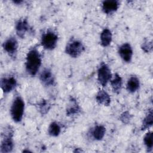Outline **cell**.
<instances>
[{
  "label": "cell",
  "instance_id": "obj_6",
  "mask_svg": "<svg viewBox=\"0 0 153 153\" xmlns=\"http://www.w3.org/2000/svg\"><path fill=\"white\" fill-rule=\"evenodd\" d=\"M112 78L111 71L108 65L102 62L97 69V80L102 87H105Z\"/></svg>",
  "mask_w": 153,
  "mask_h": 153
},
{
  "label": "cell",
  "instance_id": "obj_5",
  "mask_svg": "<svg viewBox=\"0 0 153 153\" xmlns=\"http://www.w3.org/2000/svg\"><path fill=\"white\" fill-rule=\"evenodd\" d=\"M58 35L54 30L48 29L44 32L41 38V44L44 49L47 50H54L57 44Z\"/></svg>",
  "mask_w": 153,
  "mask_h": 153
},
{
  "label": "cell",
  "instance_id": "obj_22",
  "mask_svg": "<svg viewBox=\"0 0 153 153\" xmlns=\"http://www.w3.org/2000/svg\"><path fill=\"white\" fill-rule=\"evenodd\" d=\"M38 109L42 115H45L48 113L51 108V104L47 100H42L38 103Z\"/></svg>",
  "mask_w": 153,
  "mask_h": 153
},
{
  "label": "cell",
  "instance_id": "obj_15",
  "mask_svg": "<svg viewBox=\"0 0 153 153\" xmlns=\"http://www.w3.org/2000/svg\"><path fill=\"white\" fill-rule=\"evenodd\" d=\"M112 39V33L110 29L108 28H105L102 30L100 35V44L103 47H108Z\"/></svg>",
  "mask_w": 153,
  "mask_h": 153
},
{
  "label": "cell",
  "instance_id": "obj_17",
  "mask_svg": "<svg viewBox=\"0 0 153 153\" xmlns=\"http://www.w3.org/2000/svg\"><path fill=\"white\" fill-rule=\"evenodd\" d=\"M92 137L96 140H101L106 133V128L101 124L96 125L91 131Z\"/></svg>",
  "mask_w": 153,
  "mask_h": 153
},
{
  "label": "cell",
  "instance_id": "obj_25",
  "mask_svg": "<svg viewBox=\"0 0 153 153\" xmlns=\"http://www.w3.org/2000/svg\"><path fill=\"white\" fill-rule=\"evenodd\" d=\"M13 2L15 4H17V5H20L23 2V1H21V0H16V1H13Z\"/></svg>",
  "mask_w": 153,
  "mask_h": 153
},
{
  "label": "cell",
  "instance_id": "obj_2",
  "mask_svg": "<svg viewBox=\"0 0 153 153\" xmlns=\"http://www.w3.org/2000/svg\"><path fill=\"white\" fill-rule=\"evenodd\" d=\"M25 102L22 97L18 95L13 100L10 107V115L12 120L17 123H20L23 119L25 111Z\"/></svg>",
  "mask_w": 153,
  "mask_h": 153
},
{
  "label": "cell",
  "instance_id": "obj_13",
  "mask_svg": "<svg viewBox=\"0 0 153 153\" xmlns=\"http://www.w3.org/2000/svg\"><path fill=\"white\" fill-rule=\"evenodd\" d=\"M119 7L120 2L117 0H106L102 3V10L106 14H111L116 12Z\"/></svg>",
  "mask_w": 153,
  "mask_h": 153
},
{
  "label": "cell",
  "instance_id": "obj_23",
  "mask_svg": "<svg viewBox=\"0 0 153 153\" xmlns=\"http://www.w3.org/2000/svg\"><path fill=\"white\" fill-rule=\"evenodd\" d=\"M152 41H150L148 39H145L141 44L142 50L146 53H151L152 50Z\"/></svg>",
  "mask_w": 153,
  "mask_h": 153
},
{
  "label": "cell",
  "instance_id": "obj_3",
  "mask_svg": "<svg viewBox=\"0 0 153 153\" xmlns=\"http://www.w3.org/2000/svg\"><path fill=\"white\" fill-rule=\"evenodd\" d=\"M85 47L83 43L79 39L71 38L66 43L65 53L72 58H77L84 51Z\"/></svg>",
  "mask_w": 153,
  "mask_h": 153
},
{
  "label": "cell",
  "instance_id": "obj_14",
  "mask_svg": "<svg viewBox=\"0 0 153 153\" xmlns=\"http://www.w3.org/2000/svg\"><path fill=\"white\" fill-rule=\"evenodd\" d=\"M96 100L99 105L108 106L111 103V99L108 92L104 90H100L96 95Z\"/></svg>",
  "mask_w": 153,
  "mask_h": 153
},
{
  "label": "cell",
  "instance_id": "obj_4",
  "mask_svg": "<svg viewBox=\"0 0 153 153\" xmlns=\"http://www.w3.org/2000/svg\"><path fill=\"white\" fill-rule=\"evenodd\" d=\"M13 130L10 126L7 127L2 134L0 146L1 153H8L13 151L14 148Z\"/></svg>",
  "mask_w": 153,
  "mask_h": 153
},
{
  "label": "cell",
  "instance_id": "obj_12",
  "mask_svg": "<svg viewBox=\"0 0 153 153\" xmlns=\"http://www.w3.org/2000/svg\"><path fill=\"white\" fill-rule=\"evenodd\" d=\"M81 112V107L77 100L71 97L66 107V115L68 117H72L79 114Z\"/></svg>",
  "mask_w": 153,
  "mask_h": 153
},
{
  "label": "cell",
  "instance_id": "obj_7",
  "mask_svg": "<svg viewBox=\"0 0 153 153\" xmlns=\"http://www.w3.org/2000/svg\"><path fill=\"white\" fill-rule=\"evenodd\" d=\"M4 51L11 57L15 58L17 54L19 44L17 39L13 36H10L4 41L2 44Z\"/></svg>",
  "mask_w": 153,
  "mask_h": 153
},
{
  "label": "cell",
  "instance_id": "obj_11",
  "mask_svg": "<svg viewBox=\"0 0 153 153\" xmlns=\"http://www.w3.org/2000/svg\"><path fill=\"white\" fill-rule=\"evenodd\" d=\"M16 33L17 36L21 38H24L26 33L30 30L27 19L26 18H22L19 19L15 25Z\"/></svg>",
  "mask_w": 153,
  "mask_h": 153
},
{
  "label": "cell",
  "instance_id": "obj_16",
  "mask_svg": "<svg viewBox=\"0 0 153 153\" xmlns=\"http://www.w3.org/2000/svg\"><path fill=\"white\" fill-rule=\"evenodd\" d=\"M110 84L112 91L115 93L119 94L121 92L122 88V78L118 74L115 73L114 77L110 80Z\"/></svg>",
  "mask_w": 153,
  "mask_h": 153
},
{
  "label": "cell",
  "instance_id": "obj_1",
  "mask_svg": "<svg viewBox=\"0 0 153 153\" xmlns=\"http://www.w3.org/2000/svg\"><path fill=\"white\" fill-rule=\"evenodd\" d=\"M42 64V57L36 47H33L27 53L25 61V69L30 76H35L38 73Z\"/></svg>",
  "mask_w": 153,
  "mask_h": 153
},
{
  "label": "cell",
  "instance_id": "obj_10",
  "mask_svg": "<svg viewBox=\"0 0 153 153\" xmlns=\"http://www.w3.org/2000/svg\"><path fill=\"white\" fill-rule=\"evenodd\" d=\"M1 88L5 93H8L14 90L17 85V81L13 76H5L1 79Z\"/></svg>",
  "mask_w": 153,
  "mask_h": 153
},
{
  "label": "cell",
  "instance_id": "obj_19",
  "mask_svg": "<svg viewBox=\"0 0 153 153\" xmlns=\"http://www.w3.org/2000/svg\"><path fill=\"white\" fill-rule=\"evenodd\" d=\"M152 124H153V111H152V109L151 108L148 110L146 115L143 119L142 126H141V130H145L149 129L152 126Z\"/></svg>",
  "mask_w": 153,
  "mask_h": 153
},
{
  "label": "cell",
  "instance_id": "obj_18",
  "mask_svg": "<svg viewBox=\"0 0 153 153\" xmlns=\"http://www.w3.org/2000/svg\"><path fill=\"white\" fill-rule=\"evenodd\" d=\"M140 87L139 79L136 76H131L127 81L126 88L127 90L130 93H133L137 91Z\"/></svg>",
  "mask_w": 153,
  "mask_h": 153
},
{
  "label": "cell",
  "instance_id": "obj_21",
  "mask_svg": "<svg viewBox=\"0 0 153 153\" xmlns=\"http://www.w3.org/2000/svg\"><path fill=\"white\" fill-rule=\"evenodd\" d=\"M143 143L148 152L152 150L153 147V134L152 131L147 132L143 137Z\"/></svg>",
  "mask_w": 153,
  "mask_h": 153
},
{
  "label": "cell",
  "instance_id": "obj_9",
  "mask_svg": "<svg viewBox=\"0 0 153 153\" xmlns=\"http://www.w3.org/2000/svg\"><path fill=\"white\" fill-rule=\"evenodd\" d=\"M119 56L123 61L130 63L132 59L133 51L132 47L128 42H125L121 44L118 50Z\"/></svg>",
  "mask_w": 153,
  "mask_h": 153
},
{
  "label": "cell",
  "instance_id": "obj_20",
  "mask_svg": "<svg viewBox=\"0 0 153 153\" xmlns=\"http://www.w3.org/2000/svg\"><path fill=\"white\" fill-rule=\"evenodd\" d=\"M61 126L59 123L53 121L50 123L48 128V133L52 137H57L61 133Z\"/></svg>",
  "mask_w": 153,
  "mask_h": 153
},
{
  "label": "cell",
  "instance_id": "obj_24",
  "mask_svg": "<svg viewBox=\"0 0 153 153\" xmlns=\"http://www.w3.org/2000/svg\"><path fill=\"white\" fill-rule=\"evenodd\" d=\"M132 118V115L128 111H124L120 115L119 119L124 124H128Z\"/></svg>",
  "mask_w": 153,
  "mask_h": 153
},
{
  "label": "cell",
  "instance_id": "obj_8",
  "mask_svg": "<svg viewBox=\"0 0 153 153\" xmlns=\"http://www.w3.org/2000/svg\"><path fill=\"white\" fill-rule=\"evenodd\" d=\"M39 79L42 84L45 87L54 86L55 85V78L50 68H44L39 74Z\"/></svg>",
  "mask_w": 153,
  "mask_h": 153
}]
</instances>
